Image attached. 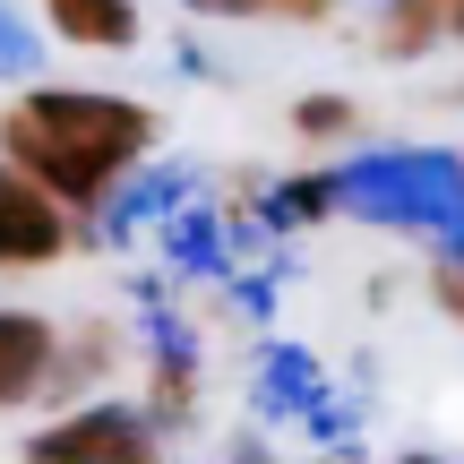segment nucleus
<instances>
[{"label":"nucleus","mask_w":464,"mask_h":464,"mask_svg":"<svg viewBox=\"0 0 464 464\" xmlns=\"http://www.w3.org/2000/svg\"><path fill=\"white\" fill-rule=\"evenodd\" d=\"M155 138H164V112L112 86H17L0 103V164H17L69 216H95L155 155Z\"/></svg>","instance_id":"f257e3e1"},{"label":"nucleus","mask_w":464,"mask_h":464,"mask_svg":"<svg viewBox=\"0 0 464 464\" xmlns=\"http://www.w3.org/2000/svg\"><path fill=\"white\" fill-rule=\"evenodd\" d=\"M26 464H164V430L147 421V404H69L26 439Z\"/></svg>","instance_id":"f03ea898"},{"label":"nucleus","mask_w":464,"mask_h":464,"mask_svg":"<svg viewBox=\"0 0 464 464\" xmlns=\"http://www.w3.org/2000/svg\"><path fill=\"white\" fill-rule=\"evenodd\" d=\"M69 249H78V216H69L61 198H44L17 164H0V276L61 266Z\"/></svg>","instance_id":"7ed1b4c3"},{"label":"nucleus","mask_w":464,"mask_h":464,"mask_svg":"<svg viewBox=\"0 0 464 464\" xmlns=\"http://www.w3.org/2000/svg\"><path fill=\"white\" fill-rule=\"evenodd\" d=\"M52 353H61V327H52L44 310H9V301H0V413L44 396Z\"/></svg>","instance_id":"20e7f679"},{"label":"nucleus","mask_w":464,"mask_h":464,"mask_svg":"<svg viewBox=\"0 0 464 464\" xmlns=\"http://www.w3.org/2000/svg\"><path fill=\"white\" fill-rule=\"evenodd\" d=\"M34 9L69 52H138V34H147L138 0H34Z\"/></svg>","instance_id":"39448f33"},{"label":"nucleus","mask_w":464,"mask_h":464,"mask_svg":"<svg viewBox=\"0 0 464 464\" xmlns=\"http://www.w3.org/2000/svg\"><path fill=\"white\" fill-rule=\"evenodd\" d=\"M370 44H379V61H430L439 52V9L430 0H379Z\"/></svg>","instance_id":"423d86ee"},{"label":"nucleus","mask_w":464,"mask_h":464,"mask_svg":"<svg viewBox=\"0 0 464 464\" xmlns=\"http://www.w3.org/2000/svg\"><path fill=\"white\" fill-rule=\"evenodd\" d=\"M112 353H121V335H112V327H78V335H61L44 396H78L86 379H103V370H112Z\"/></svg>","instance_id":"0eeeda50"},{"label":"nucleus","mask_w":464,"mask_h":464,"mask_svg":"<svg viewBox=\"0 0 464 464\" xmlns=\"http://www.w3.org/2000/svg\"><path fill=\"white\" fill-rule=\"evenodd\" d=\"M362 130H370V112L353 95H301L293 103V138H310V147H353Z\"/></svg>","instance_id":"6e6552de"},{"label":"nucleus","mask_w":464,"mask_h":464,"mask_svg":"<svg viewBox=\"0 0 464 464\" xmlns=\"http://www.w3.org/2000/svg\"><path fill=\"white\" fill-rule=\"evenodd\" d=\"M189 404H198V370H189V353H155L147 421H155V430H172V421H189Z\"/></svg>","instance_id":"1a4fd4ad"},{"label":"nucleus","mask_w":464,"mask_h":464,"mask_svg":"<svg viewBox=\"0 0 464 464\" xmlns=\"http://www.w3.org/2000/svg\"><path fill=\"white\" fill-rule=\"evenodd\" d=\"M344 207V172H301V181L276 189V224H318Z\"/></svg>","instance_id":"9d476101"},{"label":"nucleus","mask_w":464,"mask_h":464,"mask_svg":"<svg viewBox=\"0 0 464 464\" xmlns=\"http://www.w3.org/2000/svg\"><path fill=\"white\" fill-rule=\"evenodd\" d=\"M258 17H293V26H327V17H335V0H266Z\"/></svg>","instance_id":"9b49d317"},{"label":"nucleus","mask_w":464,"mask_h":464,"mask_svg":"<svg viewBox=\"0 0 464 464\" xmlns=\"http://www.w3.org/2000/svg\"><path fill=\"white\" fill-rule=\"evenodd\" d=\"M430 293H439V310H448L456 327H464V266H448V258H439V276H430Z\"/></svg>","instance_id":"f8f14e48"},{"label":"nucleus","mask_w":464,"mask_h":464,"mask_svg":"<svg viewBox=\"0 0 464 464\" xmlns=\"http://www.w3.org/2000/svg\"><path fill=\"white\" fill-rule=\"evenodd\" d=\"M181 9H198V17H258L266 0H181Z\"/></svg>","instance_id":"ddd939ff"},{"label":"nucleus","mask_w":464,"mask_h":464,"mask_svg":"<svg viewBox=\"0 0 464 464\" xmlns=\"http://www.w3.org/2000/svg\"><path fill=\"white\" fill-rule=\"evenodd\" d=\"M439 9V44H464V0H430Z\"/></svg>","instance_id":"4468645a"},{"label":"nucleus","mask_w":464,"mask_h":464,"mask_svg":"<svg viewBox=\"0 0 464 464\" xmlns=\"http://www.w3.org/2000/svg\"><path fill=\"white\" fill-rule=\"evenodd\" d=\"M396 464H439V456H396Z\"/></svg>","instance_id":"2eb2a0df"},{"label":"nucleus","mask_w":464,"mask_h":464,"mask_svg":"<svg viewBox=\"0 0 464 464\" xmlns=\"http://www.w3.org/2000/svg\"><path fill=\"white\" fill-rule=\"evenodd\" d=\"M456 164H464V155H456Z\"/></svg>","instance_id":"dca6fc26"}]
</instances>
